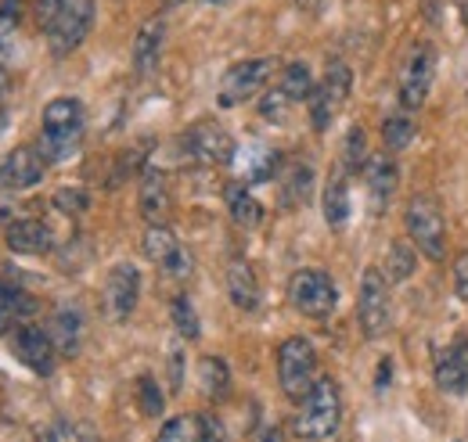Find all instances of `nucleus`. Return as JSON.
<instances>
[{"mask_svg": "<svg viewBox=\"0 0 468 442\" xmlns=\"http://www.w3.org/2000/svg\"><path fill=\"white\" fill-rule=\"evenodd\" d=\"M137 299H141V270L133 263H116L109 277H105V291H101V306H105V317L109 321H130L133 310H137Z\"/></svg>", "mask_w": 468, "mask_h": 442, "instance_id": "obj_13", "label": "nucleus"}, {"mask_svg": "<svg viewBox=\"0 0 468 442\" xmlns=\"http://www.w3.org/2000/svg\"><path fill=\"white\" fill-rule=\"evenodd\" d=\"M137 403H141V414L144 417H159L163 414V388H159V382L152 378V374H141L137 378Z\"/></svg>", "mask_w": 468, "mask_h": 442, "instance_id": "obj_33", "label": "nucleus"}, {"mask_svg": "<svg viewBox=\"0 0 468 442\" xmlns=\"http://www.w3.org/2000/svg\"><path fill=\"white\" fill-rule=\"evenodd\" d=\"M356 324L364 338H382L393 324V306H389V280L378 267H367L360 274L356 291Z\"/></svg>", "mask_w": 468, "mask_h": 442, "instance_id": "obj_7", "label": "nucleus"}, {"mask_svg": "<svg viewBox=\"0 0 468 442\" xmlns=\"http://www.w3.org/2000/svg\"><path fill=\"white\" fill-rule=\"evenodd\" d=\"M166 4H176V0H166Z\"/></svg>", "mask_w": 468, "mask_h": 442, "instance_id": "obj_43", "label": "nucleus"}, {"mask_svg": "<svg viewBox=\"0 0 468 442\" xmlns=\"http://www.w3.org/2000/svg\"><path fill=\"white\" fill-rule=\"evenodd\" d=\"M274 76V58H249V61H238L224 72L220 87H217V105L220 109H238L245 105L249 98H256L267 79Z\"/></svg>", "mask_w": 468, "mask_h": 442, "instance_id": "obj_10", "label": "nucleus"}, {"mask_svg": "<svg viewBox=\"0 0 468 442\" xmlns=\"http://www.w3.org/2000/svg\"><path fill=\"white\" fill-rule=\"evenodd\" d=\"M48 155L40 152V144H22L15 148L4 163H0V191H29L44 180L48 173Z\"/></svg>", "mask_w": 468, "mask_h": 442, "instance_id": "obj_14", "label": "nucleus"}, {"mask_svg": "<svg viewBox=\"0 0 468 442\" xmlns=\"http://www.w3.org/2000/svg\"><path fill=\"white\" fill-rule=\"evenodd\" d=\"M458 442H465V439H458Z\"/></svg>", "mask_w": 468, "mask_h": 442, "instance_id": "obj_44", "label": "nucleus"}, {"mask_svg": "<svg viewBox=\"0 0 468 442\" xmlns=\"http://www.w3.org/2000/svg\"><path fill=\"white\" fill-rule=\"evenodd\" d=\"M343 425V392L332 378H317L295 414V436L303 442H332Z\"/></svg>", "mask_w": 468, "mask_h": 442, "instance_id": "obj_1", "label": "nucleus"}, {"mask_svg": "<svg viewBox=\"0 0 468 442\" xmlns=\"http://www.w3.org/2000/svg\"><path fill=\"white\" fill-rule=\"evenodd\" d=\"M260 442H282V432H278V428H267V432L260 436Z\"/></svg>", "mask_w": 468, "mask_h": 442, "instance_id": "obj_41", "label": "nucleus"}, {"mask_svg": "<svg viewBox=\"0 0 468 442\" xmlns=\"http://www.w3.org/2000/svg\"><path fill=\"white\" fill-rule=\"evenodd\" d=\"M364 184H367V198H371V209L375 213H386L393 195H397V184H400V169L393 163V155H375L367 159L364 166Z\"/></svg>", "mask_w": 468, "mask_h": 442, "instance_id": "obj_17", "label": "nucleus"}, {"mask_svg": "<svg viewBox=\"0 0 468 442\" xmlns=\"http://www.w3.org/2000/svg\"><path fill=\"white\" fill-rule=\"evenodd\" d=\"M137 202H141V216L148 223H166L170 216V184H166V173L159 169H144L141 173V191H137Z\"/></svg>", "mask_w": 468, "mask_h": 442, "instance_id": "obj_20", "label": "nucleus"}, {"mask_svg": "<svg viewBox=\"0 0 468 442\" xmlns=\"http://www.w3.org/2000/svg\"><path fill=\"white\" fill-rule=\"evenodd\" d=\"M228 295H231V302L241 313H256L260 302H263L256 270H252L245 259H231V263H228Z\"/></svg>", "mask_w": 468, "mask_h": 442, "instance_id": "obj_21", "label": "nucleus"}, {"mask_svg": "<svg viewBox=\"0 0 468 442\" xmlns=\"http://www.w3.org/2000/svg\"><path fill=\"white\" fill-rule=\"evenodd\" d=\"M51 342L61 356H76L80 353V342H83V313L69 302H61L51 317Z\"/></svg>", "mask_w": 468, "mask_h": 442, "instance_id": "obj_22", "label": "nucleus"}, {"mask_svg": "<svg viewBox=\"0 0 468 442\" xmlns=\"http://www.w3.org/2000/svg\"><path fill=\"white\" fill-rule=\"evenodd\" d=\"M404 230H408L410 245L425 259H432V263L447 259V220H443V209L436 198L414 195L404 209Z\"/></svg>", "mask_w": 468, "mask_h": 442, "instance_id": "obj_3", "label": "nucleus"}, {"mask_svg": "<svg viewBox=\"0 0 468 442\" xmlns=\"http://www.w3.org/2000/svg\"><path fill=\"white\" fill-rule=\"evenodd\" d=\"M170 313H174V328L180 332V338H198V317L187 295H176L170 302Z\"/></svg>", "mask_w": 468, "mask_h": 442, "instance_id": "obj_34", "label": "nucleus"}, {"mask_svg": "<svg viewBox=\"0 0 468 442\" xmlns=\"http://www.w3.org/2000/svg\"><path fill=\"white\" fill-rule=\"evenodd\" d=\"M87 115L76 98H55L44 109V133H40V152L48 155V163H61L80 148Z\"/></svg>", "mask_w": 468, "mask_h": 442, "instance_id": "obj_2", "label": "nucleus"}, {"mask_svg": "<svg viewBox=\"0 0 468 442\" xmlns=\"http://www.w3.org/2000/svg\"><path fill=\"white\" fill-rule=\"evenodd\" d=\"M144 256L163 270V274L170 277H187L191 274V256L180 248V241H176V234L166 226V223H148V230H144Z\"/></svg>", "mask_w": 468, "mask_h": 442, "instance_id": "obj_15", "label": "nucleus"}, {"mask_svg": "<svg viewBox=\"0 0 468 442\" xmlns=\"http://www.w3.org/2000/svg\"><path fill=\"white\" fill-rule=\"evenodd\" d=\"M180 152L198 166H228L238 155V144L217 119H202L180 133Z\"/></svg>", "mask_w": 468, "mask_h": 442, "instance_id": "obj_6", "label": "nucleus"}, {"mask_svg": "<svg viewBox=\"0 0 468 442\" xmlns=\"http://www.w3.org/2000/svg\"><path fill=\"white\" fill-rule=\"evenodd\" d=\"M61 7V0H37V22H40V29L55 18V11Z\"/></svg>", "mask_w": 468, "mask_h": 442, "instance_id": "obj_39", "label": "nucleus"}, {"mask_svg": "<svg viewBox=\"0 0 468 442\" xmlns=\"http://www.w3.org/2000/svg\"><path fill=\"white\" fill-rule=\"evenodd\" d=\"M155 442H202V421H198V414H176V417H170Z\"/></svg>", "mask_w": 468, "mask_h": 442, "instance_id": "obj_31", "label": "nucleus"}, {"mask_svg": "<svg viewBox=\"0 0 468 442\" xmlns=\"http://www.w3.org/2000/svg\"><path fill=\"white\" fill-rule=\"evenodd\" d=\"M163 44H166V18L155 15V18H148V22L137 29V37H133L130 61H133V72H137V76H148V72L159 65Z\"/></svg>", "mask_w": 468, "mask_h": 442, "instance_id": "obj_18", "label": "nucleus"}, {"mask_svg": "<svg viewBox=\"0 0 468 442\" xmlns=\"http://www.w3.org/2000/svg\"><path fill=\"white\" fill-rule=\"evenodd\" d=\"M289 302L310 321H328L339 306V288L324 270H295L289 277Z\"/></svg>", "mask_w": 468, "mask_h": 442, "instance_id": "obj_8", "label": "nucleus"}, {"mask_svg": "<svg viewBox=\"0 0 468 442\" xmlns=\"http://www.w3.org/2000/svg\"><path fill=\"white\" fill-rule=\"evenodd\" d=\"M310 191H314V166L310 163H292V166L282 173V205L285 209L306 205L310 202Z\"/></svg>", "mask_w": 468, "mask_h": 442, "instance_id": "obj_25", "label": "nucleus"}, {"mask_svg": "<svg viewBox=\"0 0 468 442\" xmlns=\"http://www.w3.org/2000/svg\"><path fill=\"white\" fill-rule=\"evenodd\" d=\"M94 29V0H61L55 18L44 26L48 47L55 58H69Z\"/></svg>", "mask_w": 468, "mask_h": 442, "instance_id": "obj_5", "label": "nucleus"}, {"mask_svg": "<svg viewBox=\"0 0 468 442\" xmlns=\"http://www.w3.org/2000/svg\"><path fill=\"white\" fill-rule=\"evenodd\" d=\"M198 382L206 388V395L220 399L228 392V385H231V371H228V363L220 356H202L198 360Z\"/></svg>", "mask_w": 468, "mask_h": 442, "instance_id": "obj_29", "label": "nucleus"}, {"mask_svg": "<svg viewBox=\"0 0 468 442\" xmlns=\"http://www.w3.org/2000/svg\"><path fill=\"white\" fill-rule=\"evenodd\" d=\"M321 209H324V223L332 230L346 226L350 220V180H346V169H335L324 184V195H321Z\"/></svg>", "mask_w": 468, "mask_h": 442, "instance_id": "obj_23", "label": "nucleus"}, {"mask_svg": "<svg viewBox=\"0 0 468 442\" xmlns=\"http://www.w3.org/2000/svg\"><path fill=\"white\" fill-rule=\"evenodd\" d=\"M295 101L282 90V87H271V94L260 101V115L267 119V122H285V111L292 109Z\"/></svg>", "mask_w": 468, "mask_h": 442, "instance_id": "obj_35", "label": "nucleus"}, {"mask_svg": "<svg viewBox=\"0 0 468 442\" xmlns=\"http://www.w3.org/2000/svg\"><path fill=\"white\" fill-rule=\"evenodd\" d=\"M180 374H184V360H180V353H174V356H170V385L174 388L184 385V378H180Z\"/></svg>", "mask_w": 468, "mask_h": 442, "instance_id": "obj_40", "label": "nucleus"}, {"mask_svg": "<svg viewBox=\"0 0 468 442\" xmlns=\"http://www.w3.org/2000/svg\"><path fill=\"white\" fill-rule=\"evenodd\" d=\"M454 291H458V299L468 306V252L454 263Z\"/></svg>", "mask_w": 468, "mask_h": 442, "instance_id": "obj_38", "label": "nucleus"}, {"mask_svg": "<svg viewBox=\"0 0 468 442\" xmlns=\"http://www.w3.org/2000/svg\"><path fill=\"white\" fill-rule=\"evenodd\" d=\"M436 385L447 395H465L468 392V334H458L440 356H436Z\"/></svg>", "mask_w": 468, "mask_h": 442, "instance_id": "obj_16", "label": "nucleus"}, {"mask_svg": "<svg viewBox=\"0 0 468 442\" xmlns=\"http://www.w3.org/2000/svg\"><path fill=\"white\" fill-rule=\"evenodd\" d=\"M364 166H367V133H364V126H350L346 144H343V169L364 173Z\"/></svg>", "mask_w": 468, "mask_h": 442, "instance_id": "obj_32", "label": "nucleus"}, {"mask_svg": "<svg viewBox=\"0 0 468 442\" xmlns=\"http://www.w3.org/2000/svg\"><path fill=\"white\" fill-rule=\"evenodd\" d=\"M198 421H202V442H228V428H224L220 417H213V414H198Z\"/></svg>", "mask_w": 468, "mask_h": 442, "instance_id": "obj_37", "label": "nucleus"}, {"mask_svg": "<svg viewBox=\"0 0 468 442\" xmlns=\"http://www.w3.org/2000/svg\"><path fill=\"white\" fill-rule=\"evenodd\" d=\"M55 205H58L61 213H69V216H80V213L90 209V195L80 191V187H61L58 195H55Z\"/></svg>", "mask_w": 468, "mask_h": 442, "instance_id": "obj_36", "label": "nucleus"}, {"mask_svg": "<svg viewBox=\"0 0 468 442\" xmlns=\"http://www.w3.org/2000/svg\"><path fill=\"white\" fill-rule=\"evenodd\" d=\"M432 79H436V47L429 40H421V44L410 47L408 61H404V72H400V109H421L429 101Z\"/></svg>", "mask_w": 468, "mask_h": 442, "instance_id": "obj_11", "label": "nucleus"}, {"mask_svg": "<svg viewBox=\"0 0 468 442\" xmlns=\"http://www.w3.org/2000/svg\"><path fill=\"white\" fill-rule=\"evenodd\" d=\"M317 349L310 338H285L278 345V385L282 392L292 399V403H303L306 392L317 385Z\"/></svg>", "mask_w": 468, "mask_h": 442, "instance_id": "obj_4", "label": "nucleus"}, {"mask_svg": "<svg viewBox=\"0 0 468 442\" xmlns=\"http://www.w3.org/2000/svg\"><path fill=\"white\" fill-rule=\"evenodd\" d=\"M350 87H353V76H350V65L346 61H328V68H324V79L314 87V94H310V126L317 130V133H324L328 126H332V119H335V111L346 105V98H350Z\"/></svg>", "mask_w": 468, "mask_h": 442, "instance_id": "obj_9", "label": "nucleus"}, {"mask_svg": "<svg viewBox=\"0 0 468 442\" xmlns=\"http://www.w3.org/2000/svg\"><path fill=\"white\" fill-rule=\"evenodd\" d=\"M410 141H414V119H410L408 111L386 115V122H382V144H386V152L389 155L393 152H404Z\"/></svg>", "mask_w": 468, "mask_h": 442, "instance_id": "obj_28", "label": "nucleus"}, {"mask_svg": "<svg viewBox=\"0 0 468 442\" xmlns=\"http://www.w3.org/2000/svg\"><path fill=\"white\" fill-rule=\"evenodd\" d=\"M414 267H418V248L408 245V241H393L389 245V252H386V280L389 284H400V280H408L414 274Z\"/></svg>", "mask_w": 468, "mask_h": 442, "instance_id": "obj_27", "label": "nucleus"}, {"mask_svg": "<svg viewBox=\"0 0 468 442\" xmlns=\"http://www.w3.org/2000/svg\"><path fill=\"white\" fill-rule=\"evenodd\" d=\"M0 126H4V115H0Z\"/></svg>", "mask_w": 468, "mask_h": 442, "instance_id": "obj_42", "label": "nucleus"}, {"mask_svg": "<svg viewBox=\"0 0 468 442\" xmlns=\"http://www.w3.org/2000/svg\"><path fill=\"white\" fill-rule=\"evenodd\" d=\"M224 198H228V213H231V220L238 223L241 230H252V226L263 223V205L256 202V195L249 191V184H228Z\"/></svg>", "mask_w": 468, "mask_h": 442, "instance_id": "obj_24", "label": "nucleus"}, {"mask_svg": "<svg viewBox=\"0 0 468 442\" xmlns=\"http://www.w3.org/2000/svg\"><path fill=\"white\" fill-rule=\"evenodd\" d=\"M292 101H310V94H314V76H310V68L303 65V61H292V65H285V72H282V83H278Z\"/></svg>", "mask_w": 468, "mask_h": 442, "instance_id": "obj_30", "label": "nucleus"}, {"mask_svg": "<svg viewBox=\"0 0 468 442\" xmlns=\"http://www.w3.org/2000/svg\"><path fill=\"white\" fill-rule=\"evenodd\" d=\"M241 169H245L249 184H263L282 169V155L274 148H267V144H249L241 152Z\"/></svg>", "mask_w": 468, "mask_h": 442, "instance_id": "obj_26", "label": "nucleus"}, {"mask_svg": "<svg viewBox=\"0 0 468 442\" xmlns=\"http://www.w3.org/2000/svg\"><path fill=\"white\" fill-rule=\"evenodd\" d=\"M11 353H15L18 363H26L40 378H51L55 374L58 349H55L51 334L44 332L40 324H33V321H22V324L11 328Z\"/></svg>", "mask_w": 468, "mask_h": 442, "instance_id": "obj_12", "label": "nucleus"}, {"mask_svg": "<svg viewBox=\"0 0 468 442\" xmlns=\"http://www.w3.org/2000/svg\"><path fill=\"white\" fill-rule=\"evenodd\" d=\"M4 241H7V248L18 252V256H44V252L55 248V234H51V226H48L44 220L7 223Z\"/></svg>", "mask_w": 468, "mask_h": 442, "instance_id": "obj_19", "label": "nucleus"}]
</instances>
